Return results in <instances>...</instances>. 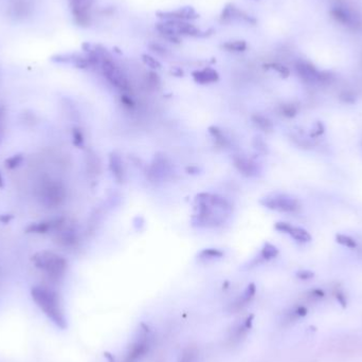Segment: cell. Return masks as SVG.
<instances>
[{
  "label": "cell",
  "mask_w": 362,
  "mask_h": 362,
  "mask_svg": "<svg viewBox=\"0 0 362 362\" xmlns=\"http://www.w3.org/2000/svg\"><path fill=\"white\" fill-rule=\"evenodd\" d=\"M100 65H101L105 78L112 85V86L122 91L129 90V82L127 78L124 75V73L121 71V69L113 63L109 55L102 56L101 61H100Z\"/></svg>",
  "instance_id": "8992f818"
},
{
  "label": "cell",
  "mask_w": 362,
  "mask_h": 362,
  "mask_svg": "<svg viewBox=\"0 0 362 362\" xmlns=\"http://www.w3.org/2000/svg\"><path fill=\"white\" fill-rule=\"evenodd\" d=\"M153 341V335L150 327L145 324H141L138 329V334L135 341L130 344L125 355L124 362H138L141 360L146 354L150 352Z\"/></svg>",
  "instance_id": "277c9868"
},
{
  "label": "cell",
  "mask_w": 362,
  "mask_h": 362,
  "mask_svg": "<svg viewBox=\"0 0 362 362\" xmlns=\"http://www.w3.org/2000/svg\"><path fill=\"white\" fill-rule=\"evenodd\" d=\"M310 296L312 299H321L324 297V291L321 289H313V290H310Z\"/></svg>",
  "instance_id": "ab89813d"
},
{
  "label": "cell",
  "mask_w": 362,
  "mask_h": 362,
  "mask_svg": "<svg viewBox=\"0 0 362 362\" xmlns=\"http://www.w3.org/2000/svg\"><path fill=\"white\" fill-rule=\"evenodd\" d=\"M12 218H13V215L3 214V215H1V216H0V221H1L2 223H7V222L11 221Z\"/></svg>",
  "instance_id": "7bdbcfd3"
},
{
  "label": "cell",
  "mask_w": 362,
  "mask_h": 362,
  "mask_svg": "<svg viewBox=\"0 0 362 362\" xmlns=\"http://www.w3.org/2000/svg\"><path fill=\"white\" fill-rule=\"evenodd\" d=\"M32 261L37 269L45 272L53 281L63 279L68 268V261L64 257L49 250L36 252L32 257Z\"/></svg>",
  "instance_id": "3957f363"
},
{
  "label": "cell",
  "mask_w": 362,
  "mask_h": 362,
  "mask_svg": "<svg viewBox=\"0 0 362 362\" xmlns=\"http://www.w3.org/2000/svg\"><path fill=\"white\" fill-rule=\"evenodd\" d=\"M142 59L144 61V64L146 66H149L150 68L154 69V70H156V69H160L161 68V64L159 63V60L156 59L155 57H153L149 54H143L142 55Z\"/></svg>",
  "instance_id": "d6a6232c"
},
{
  "label": "cell",
  "mask_w": 362,
  "mask_h": 362,
  "mask_svg": "<svg viewBox=\"0 0 362 362\" xmlns=\"http://www.w3.org/2000/svg\"><path fill=\"white\" fill-rule=\"evenodd\" d=\"M109 169L113 178L118 182H122L124 179V167L121 155L118 152H112L109 155Z\"/></svg>",
  "instance_id": "2e32d148"
},
{
  "label": "cell",
  "mask_w": 362,
  "mask_h": 362,
  "mask_svg": "<svg viewBox=\"0 0 362 362\" xmlns=\"http://www.w3.org/2000/svg\"><path fill=\"white\" fill-rule=\"evenodd\" d=\"M296 70L301 78L306 83H326L332 80L333 75L329 72L319 71L312 64L307 61L299 60L296 64Z\"/></svg>",
  "instance_id": "52a82bcc"
},
{
  "label": "cell",
  "mask_w": 362,
  "mask_h": 362,
  "mask_svg": "<svg viewBox=\"0 0 362 362\" xmlns=\"http://www.w3.org/2000/svg\"><path fill=\"white\" fill-rule=\"evenodd\" d=\"M159 17L164 20H193L198 18V14L195 12L193 7L184 6L180 9L171 12H158Z\"/></svg>",
  "instance_id": "7c38bea8"
},
{
  "label": "cell",
  "mask_w": 362,
  "mask_h": 362,
  "mask_svg": "<svg viewBox=\"0 0 362 362\" xmlns=\"http://www.w3.org/2000/svg\"><path fill=\"white\" fill-rule=\"evenodd\" d=\"M31 298L37 307L46 314L53 324L60 329L67 328V319L57 292L47 286H33L31 288Z\"/></svg>",
  "instance_id": "7a4b0ae2"
},
{
  "label": "cell",
  "mask_w": 362,
  "mask_h": 362,
  "mask_svg": "<svg viewBox=\"0 0 362 362\" xmlns=\"http://www.w3.org/2000/svg\"><path fill=\"white\" fill-rule=\"evenodd\" d=\"M256 292H257L256 285H254L253 283L249 284L247 286V288L245 289L244 294L240 298H238L234 303L231 304V307H230L231 311H240V310H242L244 307H246L251 302V300L254 298V296H256Z\"/></svg>",
  "instance_id": "9a60e30c"
},
{
  "label": "cell",
  "mask_w": 362,
  "mask_h": 362,
  "mask_svg": "<svg viewBox=\"0 0 362 362\" xmlns=\"http://www.w3.org/2000/svg\"><path fill=\"white\" fill-rule=\"evenodd\" d=\"M297 276L300 280L306 281V280H310L311 278H313V273L308 270H301L297 273Z\"/></svg>",
  "instance_id": "74e56055"
},
{
  "label": "cell",
  "mask_w": 362,
  "mask_h": 362,
  "mask_svg": "<svg viewBox=\"0 0 362 362\" xmlns=\"http://www.w3.org/2000/svg\"><path fill=\"white\" fill-rule=\"evenodd\" d=\"M330 14H332V16L338 22H341V24H344V25L345 24H349V22H350V16L348 15V13H346L342 9H339V7H336V9L332 10Z\"/></svg>",
  "instance_id": "4316f807"
},
{
  "label": "cell",
  "mask_w": 362,
  "mask_h": 362,
  "mask_svg": "<svg viewBox=\"0 0 362 362\" xmlns=\"http://www.w3.org/2000/svg\"><path fill=\"white\" fill-rule=\"evenodd\" d=\"M198 359L199 350L194 345H189L181 351L177 362H198Z\"/></svg>",
  "instance_id": "d6986e66"
},
{
  "label": "cell",
  "mask_w": 362,
  "mask_h": 362,
  "mask_svg": "<svg viewBox=\"0 0 362 362\" xmlns=\"http://www.w3.org/2000/svg\"><path fill=\"white\" fill-rule=\"evenodd\" d=\"M265 67H267V68H270V69H273L274 71L278 72V73L282 76V78H284V79L288 78L289 74H290L289 69H288L286 66H284V65L279 64V63H271V64H268V65H266Z\"/></svg>",
  "instance_id": "f1b7e54d"
},
{
  "label": "cell",
  "mask_w": 362,
  "mask_h": 362,
  "mask_svg": "<svg viewBox=\"0 0 362 362\" xmlns=\"http://www.w3.org/2000/svg\"><path fill=\"white\" fill-rule=\"evenodd\" d=\"M71 1H87V0H71Z\"/></svg>",
  "instance_id": "681fc988"
},
{
  "label": "cell",
  "mask_w": 362,
  "mask_h": 362,
  "mask_svg": "<svg viewBox=\"0 0 362 362\" xmlns=\"http://www.w3.org/2000/svg\"><path fill=\"white\" fill-rule=\"evenodd\" d=\"M148 82H149V84L151 85V86L157 87L158 85L160 84V79L155 72H150L149 75H148Z\"/></svg>",
  "instance_id": "d590c367"
},
{
  "label": "cell",
  "mask_w": 362,
  "mask_h": 362,
  "mask_svg": "<svg viewBox=\"0 0 362 362\" xmlns=\"http://www.w3.org/2000/svg\"><path fill=\"white\" fill-rule=\"evenodd\" d=\"M222 47L231 52H244L247 49V43L245 41H233L222 45Z\"/></svg>",
  "instance_id": "cb8c5ba5"
},
{
  "label": "cell",
  "mask_w": 362,
  "mask_h": 362,
  "mask_svg": "<svg viewBox=\"0 0 362 362\" xmlns=\"http://www.w3.org/2000/svg\"><path fill=\"white\" fill-rule=\"evenodd\" d=\"M71 10L76 24L82 27L89 26L90 14L87 1H71Z\"/></svg>",
  "instance_id": "4fadbf2b"
},
{
  "label": "cell",
  "mask_w": 362,
  "mask_h": 362,
  "mask_svg": "<svg viewBox=\"0 0 362 362\" xmlns=\"http://www.w3.org/2000/svg\"><path fill=\"white\" fill-rule=\"evenodd\" d=\"M281 112L287 118H294L298 113V107L295 104H284L281 106Z\"/></svg>",
  "instance_id": "4dcf8cb0"
},
{
  "label": "cell",
  "mask_w": 362,
  "mask_h": 362,
  "mask_svg": "<svg viewBox=\"0 0 362 362\" xmlns=\"http://www.w3.org/2000/svg\"><path fill=\"white\" fill-rule=\"evenodd\" d=\"M42 194L45 203H47L49 206H57L65 198V189L58 182L49 181L44 186Z\"/></svg>",
  "instance_id": "9c48e42d"
},
{
  "label": "cell",
  "mask_w": 362,
  "mask_h": 362,
  "mask_svg": "<svg viewBox=\"0 0 362 362\" xmlns=\"http://www.w3.org/2000/svg\"><path fill=\"white\" fill-rule=\"evenodd\" d=\"M306 313H307L306 307H304V306H297V307H295L294 310H292L291 311H289V312H288V314H287V319H288L289 321H292V320H295V319H297V318L304 317V315H306Z\"/></svg>",
  "instance_id": "f546056e"
},
{
  "label": "cell",
  "mask_w": 362,
  "mask_h": 362,
  "mask_svg": "<svg viewBox=\"0 0 362 362\" xmlns=\"http://www.w3.org/2000/svg\"><path fill=\"white\" fill-rule=\"evenodd\" d=\"M259 203L269 210L282 213H297L301 209L299 200L286 194H270L261 198Z\"/></svg>",
  "instance_id": "5b68a950"
},
{
  "label": "cell",
  "mask_w": 362,
  "mask_h": 362,
  "mask_svg": "<svg viewBox=\"0 0 362 362\" xmlns=\"http://www.w3.org/2000/svg\"><path fill=\"white\" fill-rule=\"evenodd\" d=\"M340 99L345 103H354L355 102V97H354L350 92H343L340 96Z\"/></svg>",
  "instance_id": "f35d334b"
},
{
  "label": "cell",
  "mask_w": 362,
  "mask_h": 362,
  "mask_svg": "<svg viewBox=\"0 0 362 362\" xmlns=\"http://www.w3.org/2000/svg\"><path fill=\"white\" fill-rule=\"evenodd\" d=\"M252 121L254 123V125H256L258 128H259L260 130H263V132H266V133L272 132V129H273L272 122L267 117H265V115L259 114V113L253 114Z\"/></svg>",
  "instance_id": "ffe728a7"
},
{
  "label": "cell",
  "mask_w": 362,
  "mask_h": 362,
  "mask_svg": "<svg viewBox=\"0 0 362 362\" xmlns=\"http://www.w3.org/2000/svg\"><path fill=\"white\" fill-rule=\"evenodd\" d=\"M196 203L198 213L195 216V223L198 227L219 226L231 212V205L228 200L216 194H199Z\"/></svg>",
  "instance_id": "6da1fadb"
},
{
  "label": "cell",
  "mask_w": 362,
  "mask_h": 362,
  "mask_svg": "<svg viewBox=\"0 0 362 362\" xmlns=\"http://www.w3.org/2000/svg\"><path fill=\"white\" fill-rule=\"evenodd\" d=\"M72 141L73 144L78 148H82L84 145V135L80 128L74 127L72 129Z\"/></svg>",
  "instance_id": "1f68e13d"
},
{
  "label": "cell",
  "mask_w": 362,
  "mask_h": 362,
  "mask_svg": "<svg viewBox=\"0 0 362 362\" xmlns=\"http://www.w3.org/2000/svg\"><path fill=\"white\" fill-rule=\"evenodd\" d=\"M3 188H4V179L1 174V171H0V189H3Z\"/></svg>",
  "instance_id": "f6af8a7d"
},
{
  "label": "cell",
  "mask_w": 362,
  "mask_h": 362,
  "mask_svg": "<svg viewBox=\"0 0 362 362\" xmlns=\"http://www.w3.org/2000/svg\"><path fill=\"white\" fill-rule=\"evenodd\" d=\"M121 100H122L123 104L126 105V106H133V105H134V103H133V100L130 99L129 97H127V96H123Z\"/></svg>",
  "instance_id": "ee69618b"
},
{
  "label": "cell",
  "mask_w": 362,
  "mask_h": 362,
  "mask_svg": "<svg viewBox=\"0 0 362 362\" xmlns=\"http://www.w3.org/2000/svg\"><path fill=\"white\" fill-rule=\"evenodd\" d=\"M150 49L155 52V53H158V54L160 55H163L166 53V49L164 47H162V46L159 45V44H156V43H153V44H150Z\"/></svg>",
  "instance_id": "e575fe53"
},
{
  "label": "cell",
  "mask_w": 362,
  "mask_h": 362,
  "mask_svg": "<svg viewBox=\"0 0 362 362\" xmlns=\"http://www.w3.org/2000/svg\"><path fill=\"white\" fill-rule=\"evenodd\" d=\"M225 256L221 250L216 249V248H207L200 251L198 253V258L200 259H205V260H212V259H221Z\"/></svg>",
  "instance_id": "7402d4cb"
},
{
  "label": "cell",
  "mask_w": 362,
  "mask_h": 362,
  "mask_svg": "<svg viewBox=\"0 0 362 362\" xmlns=\"http://www.w3.org/2000/svg\"><path fill=\"white\" fill-rule=\"evenodd\" d=\"M323 133H324V126H323L322 123L319 122L317 124V129H314V132L311 134V137H319Z\"/></svg>",
  "instance_id": "60d3db41"
},
{
  "label": "cell",
  "mask_w": 362,
  "mask_h": 362,
  "mask_svg": "<svg viewBox=\"0 0 362 362\" xmlns=\"http://www.w3.org/2000/svg\"><path fill=\"white\" fill-rule=\"evenodd\" d=\"M254 146H256V149L259 150V152L267 153V145L263 140H261V138L259 137L256 138V140H254Z\"/></svg>",
  "instance_id": "8d00e7d4"
},
{
  "label": "cell",
  "mask_w": 362,
  "mask_h": 362,
  "mask_svg": "<svg viewBox=\"0 0 362 362\" xmlns=\"http://www.w3.org/2000/svg\"><path fill=\"white\" fill-rule=\"evenodd\" d=\"M22 161H24V155L22 154H15V155L9 157L4 161V164L7 168L15 169L22 163Z\"/></svg>",
  "instance_id": "d4e9b609"
},
{
  "label": "cell",
  "mask_w": 362,
  "mask_h": 362,
  "mask_svg": "<svg viewBox=\"0 0 362 362\" xmlns=\"http://www.w3.org/2000/svg\"><path fill=\"white\" fill-rule=\"evenodd\" d=\"M192 76L196 83L206 85L215 83L219 80V74L212 68H205L203 70H196L192 73Z\"/></svg>",
  "instance_id": "e0dca14e"
},
{
  "label": "cell",
  "mask_w": 362,
  "mask_h": 362,
  "mask_svg": "<svg viewBox=\"0 0 362 362\" xmlns=\"http://www.w3.org/2000/svg\"><path fill=\"white\" fill-rule=\"evenodd\" d=\"M2 135V112H0V138Z\"/></svg>",
  "instance_id": "bcb514c9"
},
{
  "label": "cell",
  "mask_w": 362,
  "mask_h": 362,
  "mask_svg": "<svg viewBox=\"0 0 362 362\" xmlns=\"http://www.w3.org/2000/svg\"><path fill=\"white\" fill-rule=\"evenodd\" d=\"M289 235L294 238L295 241L300 242V243H308L311 241V236L310 234L307 232V231L303 228H299V227H292Z\"/></svg>",
  "instance_id": "44dd1931"
},
{
  "label": "cell",
  "mask_w": 362,
  "mask_h": 362,
  "mask_svg": "<svg viewBox=\"0 0 362 362\" xmlns=\"http://www.w3.org/2000/svg\"><path fill=\"white\" fill-rule=\"evenodd\" d=\"M57 240L65 247H71L78 242V235L72 228H64L63 226L57 230Z\"/></svg>",
  "instance_id": "ac0fdd59"
},
{
  "label": "cell",
  "mask_w": 362,
  "mask_h": 362,
  "mask_svg": "<svg viewBox=\"0 0 362 362\" xmlns=\"http://www.w3.org/2000/svg\"><path fill=\"white\" fill-rule=\"evenodd\" d=\"M253 318H254L253 314L248 315V317H246L242 321L237 322L236 324H234L232 328L229 330V334L227 337V344L229 346H236L245 340L246 337H247V335L252 328Z\"/></svg>",
  "instance_id": "ba28073f"
},
{
  "label": "cell",
  "mask_w": 362,
  "mask_h": 362,
  "mask_svg": "<svg viewBox=\"0 0 362 362\" xmlns=\"http://www.w3.org/2000/svg\"><path fill=\"white\" fill-rule=\"evenodd\" d=\"M105 357L106 358H108V360H109V362H114V359H113V357L110 355V354H105Z\"/></svg>",
  "instance_id": "c3c4849f"
},
{
  "label": "cell",
  "mask_w": 362,
  "mask_h": 362,
  "mask_svg": "<svg viewBox=\"0 0 362 362\" xmlns=\"http://www.w3.org/2000/svg\"><path fill=\"white\" fill-rule=\"evenodd\" d=\"M233 163L244 176L256 177L260 172V168L256 161L244 155H235L233 157Z\"/></svg>",
  "instance_id": "8fae6325"
},
{
  "label": "cell",
  "mask_w": 362,
  "mask_h": 362,
  "mask_svg": "<svg viewBox=\"0 0 362 362\" xmlns=\"http://www.w3.org/2000/svg\"><path fill=\"white\" fill-rule=\"evenodd\" d=\"M336 298H337V300H338V302L340 303L343 307H345V306H346V298H345V296H344L343 292H341V291H338L337 294H336Z\"/></svg>",
  "instance_id": "b9f144b4"
},
{
  "label": "cell",
  "mask_w": 362,
  "mask_h": 362,
  "mask_svg": "<svg viewBox=\"0 0 362 362\" xmlns=\"http://www.w3.org/2000/svg\"><path fill=\"white\" fill-rule=\"evenodd\" d=\"M291 228H292V226L290 225V223L285 222V221H279L274 225L275 230L280 231V232H282V233H287V234H289Z\"/></svg>",
  "instance_id": "836d02e7"
},
{
  "label": "cell",
  "mask_w": 362,
  "mask_h": 362,
  "mask_svg": "<svg viewBox=\"0 0 362 362\" xmlns=\"http://www.w3.org/2000/svg\"><path fill=\"white\" fill-rule=\"evenodd\" d=\"M149 173L152 181L163 179L168 174H171V166L164 157H157L153 162Z\"/></svg>",
  "instance_id": "5bb4252c"
},
{
  "label": "cell",
  "mask_w": 362,
  "mask_h": 362,
  "mask_svg": "<svg viewBox=\"0 0 362 362\" xmlns=\"http://www.w3.org/2000/svg\"><path fill=\"white\" fill-rule=\"evenodd\" d=\"M336 241H337L338 244H340V245L344 246V247H348V248H351V249H355L357 247V244H356L355 240L352 238L351 236H348V235L338 234L336 236Z\"/></svg>",
  "instance_id": "484cf974"
},
{
  "label": "cell",
  "mask_w": 362,
  "mask_h": 362,
  "mask_svg": "<svg viewBox=\"0 0 362 362\" xmlns=\"http://www.w3.org/2000/svg\"><path fill=\"white\" fill-rule=\"evenodd\" d=\"M188 171H189V172H194V173H198V171H199V168H198V167H189V168H188Z\"/></svg>",
  "instance_id": "7dc6e473"
},
{
  "label": "cell",
  "mask_w": 362,
  "mask_h": 362,
  "mask_svg": "<svg viewBox=\"0 0 362 362\" xmlns=\"http://www.w3.org/2000/svg\"><path fill=\"white\" fill-rule=\"evenodd\" d=\"M211 135L214 137V139L216 140V142L218 144H220L221 146H226L228 144V140L227 138L225 137V135H223L222 130L219 129L218 127H215V126H212L209 128Z\"/></svg>",
  "instance_id": "83f0119b"
},
{
  "label": "cell",
  "mask_w": 362,
  "mask_h": 362,
  "mask_svg": "<svg viewBox=\"0 0 362 362\" xmlns=\"http://www.w3.org/2000/svg\"><path fill=\"white\" fill-rule=\"evenodd\" d=\"M278 254H279V249L276 248L274 245H272L270 243H266L264 245V247L261 248L260 258L265 260H269V259H272L278 257Z\"/></svg>",
  "instance_id": "603a6c76"
},
{
  "label": "cell",
  "mask_w": 362,
  "mask_h": 362,
  "mask_svg": "<svg viewBox=\"0 0 362 362\" xmlns=\"http://www.w3.org/2000/svg\"><path fill=\"white\" fill-rule=\"evenodd\" d=\"M65 225L64 218H56V219H49V220H42L38 222H32L26 228L27 233L33 234H46L50 232L52 230L57 231Z\"/></svg>",
  "instance_id": "30bf717a"
}]
</instances>
